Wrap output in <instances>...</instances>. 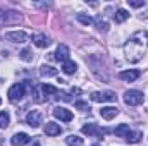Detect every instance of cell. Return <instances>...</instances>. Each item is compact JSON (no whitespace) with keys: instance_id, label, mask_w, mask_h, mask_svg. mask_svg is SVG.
<instances>
[{"instance_id":"obj_1","label":"cell","mask_w":148,"mask_h":146,"mask_svg":"<svg viewBox=\"0 0 148 146\" xmlns=\"http://www.w3.org/2000/svg\"><path fill=\"white\" fill-rule=\"evenodd\" d=\"M148 48V33L147 31H136L129 41L124 45V53L129 62H138L141 60L145 50Z\"/></svg>"},{"instance_id":"obj_2","label":"cell","mask_w":148,"mask_h":146,"mask_svg":"<svg viewBox=\"0 0 148 146\" xmlns=\"http://www.w3.org/2000/svg\"><path fill=\"white\" fill-rule=\"evenodd\" d=\"M26 88H28V89H33L29 81L17 83V84L10 86V88H9V91H7V96H9V100H10V102H17V100H21V98L24 96V93H26Z\"/></svg>"},{"instance_id":"obj_3","label":"cell","mask_w":148,"mask_h":146,"mask_svg":"<svg viewBox=\"0 0 148 146\" xmlns=\"http://www.w3.org/2000/svg\"><path fill=\"white\" fill-rule=\"evenodd\" d=\"M145 102V95L138 89H129L124 93V103L129 107H138Z\"/></svg>"},{"instance_id":"obj_4","label":"cell","mask_w":148,"mask_h":146,"mask_svg":"<svg viewBox=\"0 0 148 146\" xmlns=\"http://www.w3.org/2000/svg\"><path fill=\"white\" fill-rule=\"evenodd\" d=\"M91 100L97 102V103L115 102V93L114 91H95V93H91Z\"/></svg>"},{"instance_id":"obj_5","label":"cell","mask_w":148,"mask_h":146,"mask_svg":"<svg viewBox=\"0 0 148 146\" xmlns=\"http://www.w3.org/2000/svg\"><path fill=\"white\" fill-rule=\"evenodd\" d=\"M81 132L86 134V136H93V138H100V136L105 134V131L100 129L97 124H86V126H83L81 127Z\"/></svg>"},{"instance_id":"obj_6","label":"cell","mask_w":148,"mask_h":146,"mask_svg":"<svg viewBox=\"0 0 148 146\" xmlns=\"http://www.w3.org/2000/svg\"><path fill=\"white\" fill-rule=\"evenodd\" d=\"M26 124H28L29 127H33V129L40 127V124H41V112H40V110H31V112L26 115Z\"/></svg>"},{"instance_id":"obj_7","label":"cell","mask_w":148,"mask_h":146,"mask_svg":"<svg viewBox=\"0 0 148 146\" xmlns=\"http://www.w3.org/2000/svg\"><path fill=\"white\" fill-rule=\"evenodd\" d=\"M53 117L59 119V120H62V122H71L73 120V112L64 108V107H55L53 108Z\"/></svg>"},{"instance_id":"obj_8","label":"cell","mask_w":148,"mask_h":146,"mask_svg":"<svg viewBox=\"0 0 148 146\" xmlns=\"http://www.w3.org/2000/svg\"><path fill=\"white\" fill-rule=\"evenodd\" d=\"M5 40H9L12 43H24L28 40V35L24 31H9V33H5Z\"/></svg>"},{"instance_id":"obj_9","label":"cell","mask_w":148,"mask_h":146,"mask_svg":"<svg viewBox=\"0 0 148 146\" xmlns=\"http://www.w3.org/2000/svg\"><path fill=\"white\" fill-rule=\"evenodd\" d=\"M53 55H55V60H59V62L64 64L66 60H69V48H67L66 45H59Z\"/></svg>"},{"instance_id":"obj_10","label":"cell","mask_w":148,"mask_h":146,"mask_svg":"<svg viewBox=\"0 0 148 146\" xmlns=\"http://www.w3.org/2000/svg\"><path fill=\"white\" fill-rule=\"evenodd\" d=\"M29 136L26 134V132H17V134H14L12 136V139H10V143L14 146H23V145H28L29 143Z\"/></svg>"},{"instance_id":"obj_11","label":"cell","mask_w":148,"mask_h":146,"mask_svg":"<svg viewBox=\"0 0 148 146\" xmlns=\"http://www.w3.org/2000/svg\"><path fill=\"white\" fill-rule=\"evenodd\" d=\"M21 17L16 14V12H7V10H3V9H0V24L2 23H16V21H19Z\"/></svg>"},{"instance_id":"obj_12","label":"cell","mask_w":148,"mask_h":146,"mask_svg":"<svg viewBox=\"0 0 148 146\" xmlns=\"http://www.w3.org/2000/svg\"><path fill=\"white\" fill-rule=\"evenodd\" d=\"M119 77H121L122 81H126V83H133V81H136V79L140 77V71H136V69L122 71V72L119 74Z\"/></svg>"},{"instance_id":"obj_13","label":"cell","mask_w":148,"mask_h":146,"mask_svg":"<svg viewBox=\"0 0 148 146\" xmlns=\"http://www.w3.org/2000/svg\"><path fill=\"white\" fill-rule=\"evenodd\" d=\"M62 132V127L55 122H47L45 124V134L47 136H59Z\"/></svg>"},{"instance_id":"obj_14","label":"cell","mask_w":148,"mask_h":146,"mask_svg":"<svg viewBox=\"0 0 148 146\" xmlns=\"http://www.w3.org/2000/svg\"><path fill=\"white\" fill-rule=\"evenodd\" d=\"M33 43L36 45L38 48H47L50 45V40L45 35H41V33H36V35H33Z\"/></svg>"},{"instance_id":"obj_15","label":"cell","mask_w":148,"mask_h":146,"mask_svg":"<svg viewBox=\"0 0 148 146\" xmlns=\"http://www.w3.org/2000/svg\"><path fill=\"white\" fill-rule=\"evenodd\" d=\"M117 113H119V110L115 108V107H102V110H100V115L105 120H112Z\"/></svg>"},{"instance_id":"obj_16","label":"cell","mask_w":148,"mask_h":146,"mask_svg":"<svg viewBox=\"0 0 148 146\" xmlns=\"http://www.w3.org/2000/svg\"><path fill=\"white\" fill-rule=\"evenodd\" d=\"M114 132H115L117 138H124V139H126V136L131 132V127H129V124H119Z\"/></svg>"},{"instance_id":"obj_17","label":"cell","mask_w":148,"mask_h":146,"mask_svg":"<svg viewBox=\"0 0 148 146\" xmlns=\"http://www.w3.org/2000/svg\"><path fill=\"white\" fill-rule=\"evenodd\" d=\"M114 19H115V23H124V21L129 19V12L126 9H117L115 14H114Z\"/></svg>"},{"instance_id":"obj_18","label":"cell","mask_w":148,"mask_h":146,"mask_svg":"<svg viewBox=\"0 0 148 146\" xmlns=\"http://www.w3.org/2000/svg\"><path fill=\"white\" fill-rule=\"evenodd\" d=\"M141 138H143V134H141L140 131H131V132L126 136V141L131 143V145H136V143L141 141Z\"/></svg>"},{"instance_id":"obj_19","label":"cell","mask_w":148,"mask_h":146,"mask_svg":"<svg viewBox=\"0 0 148 146\" xmlns=\"http://www.w3.org/2000/svg\"><path fill=\"white\" fill-rule=\"evenodd\" d=\"M40 76H43V77H53V76H57V69H53L52 65H41L40 67Z\"/></svg>"},{"instance_id":"obj_20","label":"cell","mask_w":148,"mask_h":146,"mask_svg":"<svg viewBox=\"0 0 148 146\" xmlns=\"http://www.w3.org/2000/svg\"><path fill=\"white\" fill-rule=\"evenodd\" d=\"M66 143L69 146H83V138H79V136H76V134H69V136L66 138Z\"/></svg>"},{"instance_id":"obj_21","label":"cell","mask_w":148,"mask_h":146,"mask_svg":"<svg viewBox=\"0 0 148 146\" xmlns=\"http://www.w3.org/2000/svg\"><path fill=\"white\" fill-rule=\"evenodd\" d=\"M76 69H77V65H76V62H73V60H66V62L62 64V71L66 74H74Z\"/></svg>"},{"instance_id":"obj_22","label":"cell","mask_w":148,"mask_h":146,"mask_svg":"<svg viewBox=\"0 0 148 146\" xmlns=\"http://www.w3.org/2000/svg\"><path fill=\"white\" fill-rule=\"evenodd\" d=\"M10 122V117L7 112H0V129H5Z\"/></svg>"},{"instance_id":"obj_23","label":"cell","mask_w":148,"mask_h":146,"mask_svg":"<svg viewBox=\"0 0 148 146\" xmlns=\"http://www.w3.org/2000/svg\"><path fill=\"white\" fill-rule=\"evenodd\" d=\"M76 17H77V21H79L81 24H84V26H90V24H93V19H91L90 16H84V14H77Z\"/></svg>"},{"instance_id":"obj_24","label":"cell","mask_w":148,"mask_h":146,"mask_svg":"<svg viewBox=\"0 0 148 146\" xmlns=\"http://www.w3.org/2000/svg\"><path fill=\"white\" fill-rule=\"evenodd\" d=\"M19 57H21L24 62H31V60H33V55H31V50H29V48H24V50L19 53Z\"/></svg>"},{"instance_id":"obj_25","label":"cell","mask_w":148,"mask_h":146,"mask_svg":"<svg viewBox=\"0 0 148 146\" xmlns=\"http://www.w3.org/2000/svg\"><path fill=\"white\" fill-rule=\"evenodd\" d=\"M41 89H43V93L45 95H57L59 91H57V88L55 86H52V84H43L41 86Z\"/></svg>"},{"instance_id":"obj_26","label":"cell","mask_w":148,"mask_h":146,"mask_svg":"<svg viewBox=\"0 0 148 146\" xmlns=\"http://www.w3.org/2000/svg\"><path fill=\"white\" fill-rule=\"evenodd\" d=\"M127 3H129L131 7H136V9L145 5V2H143V0H127Z\"/></svg>"},{"instance_id":"obj_27","label":"cell","mask_w":148,"mask_h":146,"mask_svg":"<svg viewBox=\"0 0 148 146\" xmlns=\"http://www.w3.org/2000/svg\"><path fill=\"white\" fill-rule=\"evenodd\" d=\"M97 26H98V29H100V31H107V29H109V24H107L105 21H100V19L97 21Z\"/></svg>"},{"instance_id":"obj_28","label":"cell","mask_w":148,"mask_h":146,"mask_svg":"<svg viewBox=\"0 0 148 146\" xmlns=\"http://www.w3.org/2000/svg\"><path fill=\"white\" fill-rule=\"evenodd\" d=\"M76 108L77 110H90V105L86 102H76Z\"/></svg>"},{"instance_id":"obj_29","label":"cell","mask_w":148,"mask_h":146,"mask_svg":"<svg viewBox=\"0 0 148 146\" xmlns=\"http://www.w3.org/2000/svg\"><path fill=\"white\" fill-rule=\"evenodd\" d=\"M57 98L59 100H64V102H71V96L67 93H57Z\"/></svg>"},{"instance_id":"obj_30","label":"cell","mask_w":148,"mask_h":146,"mask_svg":"<svg viewBox=\"0 0 148 146\" xmlns=\"http://www.w3.org/2000/svg\"><path fill=\"white\" fill-rule=\"evenodd\" d=\"M71 93H73V95H81V89H79V88H73Z\"/></svg>"},{"instance_id":"obj_31","label":"cell","mask_w":148,"mask_h":146,"mask_svg":"<svg viewBox=\"0 0 148 146\" xmlns=\"http://www.w3.org/2000/svg\"><path fill=\"white\" fill-rule=\"evenodd\" d=\"M93 146H100V145H93Z\"/></svg>"},{"instance_id":"obj_32","label":"cell","mask_w":148,"mask_h":146,"mask_svg":"<svg viewBox=\"0 0 148 146\" xmlns=\"http://www.w3.org/2000/svg\"><path fill=\"white\" fill-rule=\"evenodd\" d=\"M0 103H2V98H0Z\"/></svg>"}]
</instances>
